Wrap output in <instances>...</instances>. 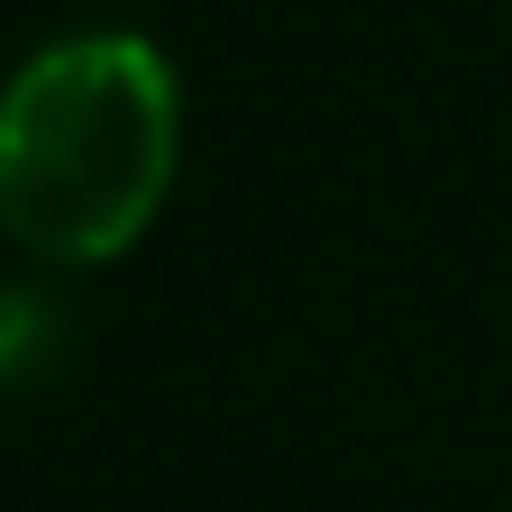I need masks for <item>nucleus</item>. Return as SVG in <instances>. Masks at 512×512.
Here are the masks:
<instances>
[{"label":"nucleus","instance_id":"f03ea898","mask_svg":"<svg viewBox=\"0 0 512 512\" xmlns=\"http://www.w3.org/2000/svg\"><path fill=\"white\" fill-rule=\"evenodd\" d=\"M55 348H64V311L46 293H28V284H0V384L46 375Z\"/></svg>","mask_w":512,"mask_h":512},{"label":"nucleus","instance_id":"f257e3e1","mask_svg":"<svg viewBox=\"0 0 512 512\" xmlns=\"http://www.w3.org/2000/svg\"><path fill=\"white\" fill-rule=\"evenodd\" d=\"M183 165V83L156 37H46L0 83V229L37 266L128 256Z\"/></svg>","mask_w":512,"mask_h":512}]
</instances>
